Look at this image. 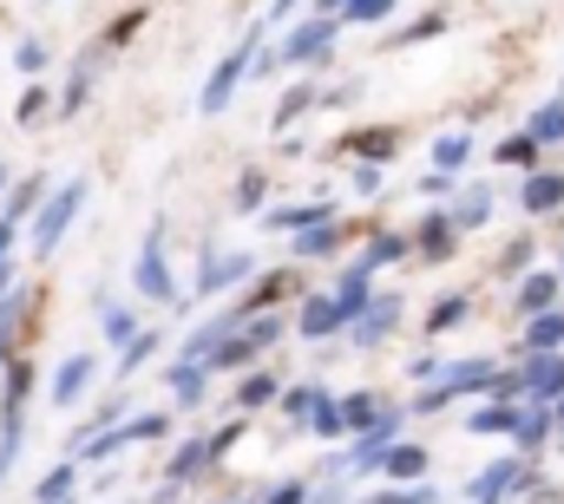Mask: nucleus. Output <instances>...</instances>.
I'll list each match as a JSON object with an SVG mask.
<instances>
[{
  "mask_svg": "<svg viewBox=\"0 0 564 504\" xmlns=\"http://www.w3.org/2000/svg\"><path fill=\"white\" fill-rule=\"evenodd\" d=\"M308 106H315V86H295V92H289V99L276 106V131H282V125H295V119H302Z\"/></svg>",
  "mask_w": 564,
  "mask_h": 504,
  "instance_id": "35",
  "label": "nucleus"
},
{
  "mask_svg": "<svg viewBox=\"0 0 564 504\" xmlns=\"http://www.w3.org/2000/svg\"><path fill=\"white\" fill-rule=\"evenodd\" d=\"M341 321H348V315H341V302H335V295H308V308H302V335L328 341V335H335Z\"/></svg>",
  "mask_w": 564,
  "mask_h": 504,
  "instance_id": "11",
  "label": "nucleus"
},
{
  "mask_svg": "<svg viewBox=\"0 0 564 504\" xmlns=\"http://www.w3.org/2000/svg\"><path fill=\"white\" fill-rule=\"evenodd\" d=\"M106 46H112V40H99V46H86V53H79V73L66 79V112H79V106H86V92H93V79H99V66H106Z\"/></svg>",
  "mask_w": 564,
  "mask_h": 504,
  "instance_id": "10",
  "label": "nucleus"
},
{
  "mask_svg": "<svg viewBox=\"0 0 564 504\" xmlns=\"http://www.w3.org/2000/svg\"><path fill=\"white\" fill-rule=\"evenodd\" d=\"M328 217H335L328 204H282V210H270L263 223H270V230H315V223H328Z\"/></svg>",
  "mask_w": 564,
  "mask_h": 504,
  "instance_id": "16",
  "label": "nucleus"
},
{
  "mask_svg": "<svg viewBox=\"0 0 564 504\" xmlns=\"http://www.w3.org/2000/svg\"><path fill=\"white\" fill-rule=\"evenodd\" d=\"M394 321H401V302H394V295H381V302H368V308H361V328H355V341H361V348H375V341H381Z\"/></svg>",
  "mask_w": 564,
  "mask_h": 504,
  "instance_id": "12",
  "label": "nucleus"
},
{
  "mask_svg": "<svg viewBox=\"0 0 564 504\" xmlns=\"http://www.w3.org/2000/svg\"><path fill=\"white\" fill-rule=\"evenodd\" d=\"M341 413H348V432H361V426H375L388 406H381L375 393H348V399H341Z\"/></svg>",
  "mask_w": 564,
  "mask_h": 504,
  "instance_id": "26",
  "label": "nucleus"
},
{
  "mask_svg": "<svg viewBox=\"0 0 564 504\" xmlns=\"http://www.w3.org/2000/svg\"><path fill=\"white\" fill-rule=\"evenodd\" d=\"M552 302H558V275H532V282L519 288V308H525V315H545Z\"/></svg>",
  "mask_w": 564,
  "mask_h": 504,
  "instance_id": "24",
  "label": "nucleus"
},
{
  "mask_svg": "<svg viewBox=\"0 0 564 504\" xmlns=\"http://www.w3.org/2000/svg\"><path fill=\"white\" fill-rule=\"evenodd\" d=\"M289 7H295V0H276V13H289Z\"/></svg>",
  "mask_w": 564,
  "mask_h": 504,
  "instance_id": "49",
  "label": "nucleus"
},
{
  "mask_svg": "<svg viewBox=\"0 0 564 504\" xmlns=\"http://www.w3.org/2000/svg\"><path fill=\"white\" fill-rule=\"evenodd\" d=\"M525 393H532L539 406L564 399V354H558V348H552V354H532V361H525Z\"/></svg>",
  "mask_w": 564,
  "mask_h": 504,
  "instance_id": "6",
  "label": "nucleus"
},
{
  "mask_svg": "<svg viewBox=\"0 0 564 504\" xmlns=\"http://www.w3.org/2000/svg\"><path fill=\"white\" fill-rule=\"evenodd\" d=\"M335 46V20H308V26H295L289 40L276 46V59H263V66H308L315 53H328Z\"/></svg>",
  "mask_w": 564,
  "mask_h": 504,
  "instance_id": "3",
  "label": "nucleus"
},
{
  "mask_svg": "<svg viewBox=\"0 0 564 504\" xmlns=\"http://www.w3.org/2000/svg\"><path fill=\"white\" fill-rule=\"evenodd\" d=\"M263 399H276V374H250L243 380V406H263Z\"/></svg>",
  "mask_w": 564,
  "mask_h": 504,
  "instance_id": "38",
  "label": "nucleus"
},
{
  "mask_svg": "<svg viewBox=\"0 0 564 504\" xmlns=\"http://www.w3.org/2000/svg\"><path fill=\"white\" fill-rule=\"evenodd\" d=\"M257 53H263V40L250 33V40H243V46H237V53L210 73V86H204V112H224V106H230V92L243 86V73H250V59H257Z\"/></svg>",
  "mask_w": 564,
  "mask_h": 504,
  "instance_id": "2",
  "label": "nucleus"
},
{
  "mask_svg": "<svg viewBox=\"0 0 564 504\" xmlns=\"http://www.w3.org/2000/svg\"><path fill=\"white\" fill-rule=\"evenodd\" d=\"M33 197H40V184H20V190L7 197V223H20V217L33 210Z\"/></svg>",
  "mask_w": 564,
  "mask_h": 504,
  "instance_id": "40",
  "label": "nucleus"
},
{
  "mask_svg": "<svg viewBox=\"0 0 564 504\" xmlns=\"http://www.w3.org/2000/svg\"><path fill=\"white\" fill-rule=\"evenodd\" d=\"M525 348H532V354H552V348H564V315H558V308L532 315V328H525Z\"/></svg>",
  "mask_w": 564,
  "mask_h": 504,
  "instance_id": "18",
  "label": "nucleus"
},
{
  "mask_svg": "<svg viewBox=\"0 0 564 504\" xmlns=\"http://www.w3.org/2000/svg\"><path fill=\"white\" fill-rule=\"evenodd\" d=\"M459 315H466V295H446V302H433V315H426V335H446V328H459Z\"/></svg>",
  "mask_w": 564,
  "mask_h": 504,
  "instance_id": "32",
  "label": "nucleus"
},
{
  "mask_svg": "<svg viewBox=\"0 0 564 504\" xmlns=\"http://www.w3.org/2000/svg\"><path fill=\"white\" fill-rule=\"evenodd\" d=\"M394 255H408V243H401V237H375V243L361 250V262H368V269H381V262H394Z\"/></svg>",
  "mask_w": 564,
  "mask_h": 504,
  "instance_id": "36",
  "label": "nucleus"
},
{
  "mask_svg": "<svg viewBox=\"0 0 564 504\" xmlns=\"http://www.w3.org/2000/svg\"><path fill=\"white\" fill-rule=\"evenodd\" d=\"M328 393L322 386H295V393H282V406H289V419H315V406H322Z\"/></svg>",
  "mask_w": 564,
  "mask_h": 504,
  "instance_id": "34",
  "label": "nucleus"
},
{
  "mask_svg": "<svg viewBox=\"0 0 564 504\" xmlns=\"http://www.w3.org/2000/svg\"><path fill=\"white\" fill-rule=\"evenodd\" d=\"M40 112H46V92H26V99H20V125H26V119H40Z\"/></svg>",
  "mask_w": 564,
  "mask_h": 504,
  "instance_id": "45",
  "label": "nucleus"
},
{
  "mask_svg": "<svg viewBox=\"0 0 564 504\" xmlns=\"http://www.w3.org/2000/svg\"><path fill=\"white\" fill-rule=\"evenodd\" d=\"M86 386H93V354H73V361L59 368V380H53V406H73Z\"/></svg>",
  "mask_w": 564,
  "mask_h": 504,
  "instance_id": "14",
  "label": "nucleus"
},
{
  "mask_svg": "<svg viewBox=\"0 0 564 504\" xmlns=\"http://www.w3.org/2000/svg\"><path fill=\"white\" fill-rule=\"evenodd\" d=\"M453 230H459V223H453V210H440V217H426V230H421V250H426V255H446V250H453Z\"/></svg>",
  "mask_w": 564,
  "mask_h": 504,
  "instance_id": "27",
  "label": "nucleus"
},
{
  "mask_svg": "<svg viewBox=\"0 0 564 504\" xmlns=\"http://www.w3.org/2000/svg\"><path fill=\"white\" fill-rule=\"evenodd\" d=\"M139 295L151 302H177V282H171V269H164V230H151L139 250Z\"/></svg>",
  "mask_w": 564,
  "mask_h": 504,
  "instance_id": "4",
  "label": "nucleus"
},
{
  "mask_svg": "<svg viewBox=\"0 0 564 504\" xmlns=\"http://www.w3.org/2000/svg\"><path fill=\"white\" fill-rule=\"evenodd\" d=\"M151 354H158V335H139V341L126 348V361H119V374H139V368L151 361Z\"/></svg>",
  "mask_w": 564,
  "mask_h": 504,
  "instance_id": "37",
  "label": "nucleus"
},
{
  "mask_svg": "<svg viewBox=\"0 0 564 504\" xmlns=\"http://www.w3.org/2000/svg\"><path fill=\"white\" fill-rule=\"evenodd\" d=\"M453 223H459V230H479V223H492V190H486V184H473V190L453 204Z\"/></svg>",
  "mask_w": 564,
  "mask_h": 504,
  "instance_id": "19",
  "label": "nucleus"
},
{
  "mask_svg": "<svg viewBox=\"0 0 564 504\" xmlns=\"http://www.w3.org/2000/svg\"><path fill=\"white\" fill-rule=\"evenodd\" d=\"M361 504H433V492H375V498Z\"/></svg>",
  "mask_w": 564,
  "mask_h": 504,
  "instance_id": "43",
  "label": "nucleus"
},
{
  "mask_svg": "<svg viewBox=\"0 0 564 504\" xmlns=\"http://www.w3.org/2000/svg\"><path fill=\"white\" fill-rule=\"evenodd\" d=\"M308 432H322V439H341V432H348V413H341V399H322V406H315V419H308Z\"/></svg>",
  "mask_w": 564,
  "mask_h": 504,
  "instance_id": "28",
  "label": "nucleus"
},
{
  "mask_svg": "<svg viewBox=\"0 0 564 504\" xmlns=\"http://www.w3.org/2000/svg\"><path fill=\"white\" fill-rule=\"evenodd\" d=\"M348 151H361V157H394V131H355Z\"/></svg>",
  "mask_w": 564,
  "mask_h": 504,
  "instance_id": "33",
  "label": "nucleus"
},
{
  "mask_svg": "<svg viewBox=\"0 0 564 504\" xmlns=\"http://www.w3.org/2000/svg\"><path fill=\"white\" fill-rule=\"evenodd\" d=\"M466 151H473V138H466V131H453V138H440V144H433V164H440V171H459V164H466Z\"/></svg>",
  "mask_w": 564,
  "mask_h": 504,
  "instance_id": "31",
  "label": "nucleus"
},
{
  "mask_svg": "<svg viewBox=\"0 0 564 504\" xmlns=\"http://www.w3.org/2000/svg\"><path fill=\"white\" fill-rule=\"evenodd\" d=\"M532 138H539V144H558L564 138V99H552L545 112H532Z\"/></svg>",
  "mask_w": 564,
  "mask_h": 504,
  "instance_id": "30",
  "label": "nucleus"
},
{
  "mask_svg": "<svg viewBox=\"0 0 564 504\" xmlns=\"http://www.w3.org/2000/svg\"><path fill=\"white\" fill-rule=\"evenodd\" d=\"M0 190H7V177H0Z\"/></svg>",
  "mask_w": 564,
  "mask_h": 504,
  "instance_id": "51",
  "label": "nucleus"
},
{
  "mask_svg": "<svg viewBox=\"0 0 564 504\" xmlns=\"http://www.w3.org/2000/svg\"><path fill=\"white\" fill-rule=\"evenodd\" d=\"M355 190H361V197H375V190H381V171H375V164H361V171H355Z\"/></svg>",
  "mask_w": 564,
  "mask_h": 504,
  "instance_id": "44",
  "label": "nucleus"
},
{
  "mask_svg": "<svg viewBox=\"0 0 564 504\" xmlns=\"http://www.w3.org/2000/svg\"><path fill=\"white\" fill-rule=\"evenodd\" d=\"M519 197H525V210H532V217H545V210H558V204H564V177H552V171H545V177H525V190H519Z\"/></svg>",
  "mask_w": 564,
  "mask_h": 504,
  "instance_id": "17",
  "label": "nucleus"
},
{
  "mask_svg": "<svg viewBox=\"0 0 564 504\" xmlns=\"http://www.w3.org/2000/svg\"><path fill=\"white\" fill-rule=\"evenodd\" d=\"M13 66H20V73H46V46H40V40H20Z\"/></svg>",
  "mask_w": 564,
  "mask_h": 504,
  "instance_id": "39",
  "label": "nucleus"
},
{
  "mask_svg": "<svg viewBox=\"0 0 564 504\" xmlns=\"http://www.w3.org/2000/svg\"><path fill=\"white\" fill-rule=\"evenodd\" d=\"M7 237H13V223H7V217H0V250H7Z\"/></svg>",
  "mask_w": 564,
  "mask_h": 504,
  "instance_id": "47",
  "label": "nucleus"
},
{
  "mask_svg": "<svg viewBox=\"0 0 564 504\" xmlns=\"http://www.w3.org/2000/svg\"><path fill=\"white\" fill-rule=\"evenodd\" d=\"M79 204H86V177H73V184H59V190L46 197V210H40V223H33V255H53V250H59V237L73 230V217H79Z\"/></svg>",
  "mask_w": 564,
  "mask_h": 504,
  "instance_id": "1",
  "label": "nucleus"
},
{
  "mask_svg": "<svg viewBox=\"0 0 564 504\" xmlns=\"http://www.w3.org/2000/svg\"><path fill=\"white\" fill-rule=\"evenodd\" d=\"M552 413H558V426H564V399H552Z\"/></svg>",
  "mask_w": 564,
  "mask_h": 504,
  "instance_id": "48",
  "label": "nucleus"
},
{
  "mask_svg": "<svg viewBox=\"0 0 564 504\" xmlns=\"http://www.w3.org/2000/svg\"><path fill=\"white\" fill-rule=\"evenodd\" d=\"M341 243V223L328 217V223H315V230H295V255H328Z\"/></svg>",
  "mask_w": 564,
  "mask_h": 504,
  "instance_id": "22",
  "label": "nucleus"
},
{
  "mask_svg": "<svg viewBox=\"0 0 564 504\" xmlns=\"http://www.w3.org/2000/svg\"><path fill=\"white\" fill-rule=\"evenodd\" d=\"M519 479H525V465L519 459H499V465H486L479 479H473V504H499L519 492Z\"/></svg>",
  "mask_w": 564,
  "mask_h": 504,
  "instance_id": "8",
  "label": "nucleus"
},
{
  "mask_svg": "<svg viewBox=\"0 0 564 504\" xmlns=\"http://www.w3.org/2000/svg\"><path fill=\"white\" fill-rule=\"evenodd\" d=\"M519 426H525V413H512L506 399H486V406L473 413V426H466V432H479V439H492V432H519Z\"/></svg>",
  "mask_w": 564,
  "mask_h": 504,
  "instance_id": "15",
  "label": "nucleus"
},
{
  "mask_svg": "<svg viewBox=\"0 0 564 504\" xmlns=\"http://www.w3.org/2000/svg\"><path fill=\"white\" fill-rule=\"evenodd\" d=\"M394 432H401V413L388 406V413H381V419L368 426V439H361V446L348 452V472H361V465H381V459H388V446H394Z\"/></svg>",
  "mask_w": 564,
  "mask_h": 504,
  "instance_id": "7",
  "label": "nucleus"
},
{
  "mask_svg": "<svg viewBox=\"0 0 564 504\" xmlns=\"http://www.w3.org/2000/svg\"><path fill=\"white\" fill-rule=\"evenodd\" d=\"M302 498H308V485H302V479H289V485L276 492V504H302Z\"/></svg>",
  "mask_w": 564,
  "mask_h": 504,
  "instance_id": "46",
  "label": "nucleus"
},
{
  "mask_svg": "<svg viewBox=\"0 0 564 504\" xmlns=\"http://www.w3.org/2000/svg\"><path fill=\"white\" fill-rule=\"evenodd\" d=\"M210 459H217V446H204V439H191V446H184V452L171 459V472H164V479H171V485H164V498H171L177 485H191V479H197V472H204Z\"/></svg>",
  "mask_w": 564,
  "mask_h": 504,
  "instance_id": "13",
  "label": "nucleus"
},
{
  "mask_svg": "<svg viewBox=\"0 0 564 504\" xmlns=\"http://www.w3.org/2000/svg\"><path fill=\"white\" fill-rule=\"evenodd\" d=\"M250 255H204V275H197V288L204 295H217V288H237V282H250Z\"/></svg>",
  "mask_w": 564,
  "mask_h": 504,
  "instance_id": "9",
  "label": "nucleus"
},
{
  "mask_svg": "<svg viewBox=\"0 0 564 504\" xmlns=\"http://www.w3.org/2000/svg\"><path fill=\"white\" fill-rule=\"evenodd\" d=\"M381 472H388V479H421L426 472V446H388Z\"/></svg>",
  "mask_w": 564,
  "mask_h": 504,
  "instance_id": "21",
  "label": "nucleus"
},
{
  "mask_svg": "<svg viewBox=\"0 0 564 504\" xmlns=\"http://www.w3.org/2000/svg\"><path fill=\"white\" fill-rule=\"evenodd\" d=\"M171 393H177V406H197V399H204V368H197V361L171 368Z\"/></svg>",
  "mask_w": 564,
  "mask_h": 504,
  "instance_id": "25",
  "label": "nucleus"
},
{
  "mask_svg": "<svg viewBox=\"0 0 564 504\" xmlns=\"http://www.w3.org/2000/svg\"><path fill=\"white\" fill-rule=\"evenodd\" d=\"M164 413H139L132 426H119V432H99V439H86V459H112L119 446H139V439H164Z\"/></svg>",
  "mask_w": 564,
  "mask_h": 504,
  "instance_id": "5",
  "label": "nucleus"
},
{
  "mask_svg": "<svg viewBox=\"0 0 564 504\" xmlns=\"http://www.w3.org/2000/svg\"><path fill=\"white\" fill-rule=\"evenodd\" d=\"M368 275H375V269H368V262H355V269L341 275V288H335V302H341V315H348V321L368 308Z\"/></svg>",
  "mask_w": 564,
  "mask_h": 504,
  "instance_id": "20",
  "label": "nucleus"
},
{
  "mask_svg": "<svg viewBox=\"0 0 564 504\" xmlns=\"http://www.w3.org/2000/svg\"><path fill=\"white\" fill-rule=\"evenodd\" d=\"M499 157H506V164H532V157H539V138H512Z\"/></svg>",
  "mask_w": 564,
  "mask_h": 504,
  "instance_id": "41",
  "label": "nucleus"
},
{
  "mask_svg": "<svg viewBox=\"0 0 564 504\" xmlns=\"http://www.w3.org/2000/svg\"><path fill=\"white\" fill-rule=\"evenodd\" d=\"M73 485H79V465H53L40 479V504H73Z\"/></svg>",
  "mask_w": 564,
  "mask_h": 504,
  "instance_id": "23",
  "label": "nucleus"
},
{
  "mask_svg": "<svg viewBox=\"0 0 564 504\" xmlns=\"http://www.w3.org/2000/svg\"><path fill=\"white\" fill-rule=\"evenodd\" d=\"M144 328H139V315L132 308H106V341H119V348H132Z\"/></svg>",
  "mask_w": 564,
  "mask_h": 504,
  "instance_id": "29",
  "label": "nucleus"
},
{
  "mask_svg": "<svg viewBox=\"0 0 564 504\" xmlns=\"http://www.w3.org/2000/svg\"><path fill=\"white\" fill-rule=\"evenodd\" d=\"M263 190H270V184L250 171V177H243V190H237V204H243V210H257V204H263Z\"/></svg>",
  "mask_w": 564,
  "mask_h": 504,
  "instance_id": "42",
  "label": "nucleus"
},
{
  "mask_svg": "<svg viewBox=\"0 0 564 504\" xmlns=\"http://www.w3.org/2000/svg\"><path fill=\"white\" fill-rule=\"evenodd\" d=\"M322 7H348V0H322Z\"/></svg>",
  "mask_w": 564,
  "mask_h": 504,
  "instance_id": "50",
  "label": "nucleus"
}]
</instances>
